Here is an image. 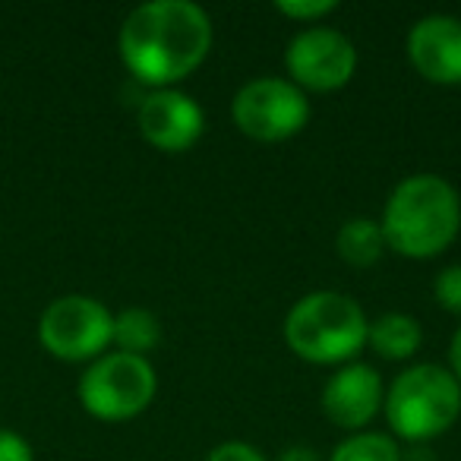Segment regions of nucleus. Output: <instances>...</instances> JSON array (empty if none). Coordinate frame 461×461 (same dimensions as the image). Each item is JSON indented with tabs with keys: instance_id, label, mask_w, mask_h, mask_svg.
<instances>
[{
	"instance_id": "7",
	"label": "nucleus",
	"mask_w": 461,
	"mask_h": 461,
	"mask_svg": "<svg viewBox=\"0 0 461 461\" xmlns=\"http://www.w3.org/2000/svg\"><path fill=\"white\" fill-rule=\"evenodd\" d=\"M114 339V316L102 301L86 294H64L45 307L39 320V341L58 360H95Z\"/></svg>"
},
{
	"instance_id": "21",
	"label": "nucleus",
	"mask_w": 461,
	"mask_h": 461,
	"mask_svg": "<svg viewBox=\"0 0 461 461\" xmlns=\"http://www.w3.org/2000/svg\"><path fill=\"white\" fill-rule=\"evenodd\" d=\"M448 373L455 376V383L461 385V326L455 329V335H452V345H448Z\"/></svg>"
},
{
	"instance_id": "18",
	"label": "nucleus",
	"mask_w": 461,
	"mask_h": 461,
	"mask_svg": "<svg viewBox=\"0 0 461 461\" xmlns=\"http://www.w3.org/2000/svg\"><path fill=\"white\" fill-rule=\"evenodd\" d=\"M205 461H266L263 452L259 448H253L250 442H221V446H215L209 455H205Z\"/></svg>"
},
{
	"instance_id": "1",
	"label": "nucleus",
	"mask_w": 461,
	"mask_h": 461,
	"mask_svg": "<svg viewBox=\"0 0 461 461\" xmlns=\"http://www.w3.org/2000/svg\"><path fill=\"white\" fill-rule=\"evenodd\" d=\"M117 48L133 79L174 89L209 58L212 20L193 0H149L123 20Z\"/></svg>"
},
{
	"instance_id": "2",
	"label": "nucleus",
	"mask_w": 461,
	"mask_h": 461,
	"mask_svg": "<svg viewBox=\"0 0 461 461\" xmlns=\"http://www.w3.org/2000/svg\"><path fill=\"white\" fill-rule=\"evenodd\" d=\"M379 228L398 257H436L461 230L458 190L439 174H411L389 193Z\"/></svg>"
},
{
	"instance_id": "22",
	"label": "nucleus",
	"mask_w": 461,
	"mask_h": 461,
	"mask_svg": "<svg viewBox=\"0 0 461 461\" xmlns=\"http://www.w3.org/2000/svg\"><path fill=\"white\" fill-rule=\"evenodd\" d=\"M402 461H436V455L427 446H411L408 452H402Z\"/></svg>"
},
{
	"instance_id": "13",
	"label": "nucleus",
	"mask_w": 461,
	"mask_h": 461,
	"mask_svg": "<svg viewBox=\"0 0 461 461\" xmlns=\"http://www.w3.org/2000/svg\"><path fill=\"white\" fill-rule=\"evenodd\" d=\"M335 250L345 263L357 266H373L385 250V238L379 221L373 218H348L345 224L339 228V238H335Z\"/></svg>"
},
{
	"instance_id": "14",
	"label": "nucleus",
	"mask_w": 461,
	"mask_h": 461,
	"mask_svg": "<svg viewBox=\"0 0 461 461\" xmlns=\"http://www.w3.org/2000/svg\"><path fill=\"white\" fill-rule=\"evenodd\" d=\"M117 351L136 354V357H146L149 351H155L161 341V322L152 310L142 307H127L114 316V339Z\"/></svg>"
},
{
	"instance_id": "4",
	"label": "nucleus",
	"mask_w": 461,
	"mask_h": 461,
	"mask_svg": "<svg viewBox=\"0 0 461 461\" xmlns=\"http://www.w3.org/2000/svg\"><path fill=\"white\" fill-rule=\"evenodd\" d=\"M385 417L398 439L427 446L461 417V385L439 364H414L385 392Z\"/></svg>"
},
{
	"instance_id": "17",
	"label": "nucleus",
	"mask_w": 461,
	"mask_h": 461,
	"mask_svg": "<svg viewBox=\"0 0 461 461\" xmlns=\"http://www.w3.org/2000/svg\"><path fill=\"white\" fill-rule=\"evenodd\" d=\"M433 294L448 313L461 316V266H446V269L436 276Z\"/></svg>"
},
{
	"instance_id": "16",
	"label": "nucleus",
	"mask_w": 461,
	"mask_h": 461,
	"mask_svg": "<svg viewBox=\"0 0 461 461\" xmlns=\"http://www.w3.org/2000/svg\"><path fill=\"white\" fill-rule=\"evenodd\" d=\"M276 10L294 23H316V20H322V16L335 14L339 4H335V0H278Z\"/></svg>"
},
{
	"instance_id": "6",
	"label": "nucleus",
	"mask_w": 461,
	"mask_h": 461,
	"mask_svg": "<svg viewBox=\"0 0 461 461\" xmlns=\"http://www.w3.org/2000/svg\"><path fill=\"white\" fill-rule=\"evenodd\" d=\"M230 117L244 136L257 142H285L297 136L310 121V98L291 79L259 77L238 89Z\"/></svg>"
},
{
	"instance_id": "19",
	"label": "nucleus",
	"mask_w": 461,
	"mask_h": 461,
	"mask_svg": "<svg viewBox=\"0 0 461 461\" xmlns=\"http://www.w3.org/2000/svg\"><path fill=\"white\" fill-rule=\"evenodd\" d=\"M0 461H32V446L14 429H0Z\"/></svg>"
},
{
	"instance_id": "20",
	"label": "nucleus",
	"mask_w": 461,
	"mask_h": 461,
	"mask_svg": "<svg viewBox=\"0 0 461 461\" xmlns=\"http://www.w3.org/2000/svg\"><path fill=\"white\" fill-rule=\"evenodd\" d=\"M276 461H326V458L310 446H288Z\"/></svg>"
},
{
	"instance_id": "12",
	"label": "nucleus",
	"mask_w": 461,
	"mask_h": 461,
	"mask_svg": "<svg viewBox=\"0 0 461 461\" xmlns=\"http://www.w3.org/2000/svg\"><path fill=\"white\" fill-rule=\"evenodd\" d=\"M366 345L385 360H408L420 351L423 329H420V322L408 313H383L379 320L370 322Z\"/></svg>"
},
{
	"instance_id": "10",
	"label": "nucleus",
	"mask_w": 461,
	"mask_h": 461,
	"mask_svg": "<svg viewBox=\"0 0 461 461\" xmlns=\"http://www.w3.org/2000/svg\"><path fill=\"white\" fill-rule=\"evenodd\" d=\"M408 60L427 83L461 86V20L433 14L423 16L408 32Z\"/></svg>"
},
{
	"instance_id": "8",
	"label": "nucleus",
	"mask_w": 461,
	"mask_h": 461,
	"mask_svg": "<svg viewBox=\"0 0 461 461\" xmlns=\"http://www.w3.org/2000/svg\"><path fill=\"white\" fill-rule=\"evenodd\" d=\"M285 67L297 89L335 92L351 83L354 70H357V48L339 29L310 26L288 41Z\"/></svg>"
},
{
	"instance_id": "11",
	"label": "nucleus",
	"mask_w": 461,
	"mask_h": 461,
	"mask_svg": "<svg viewBox=\"0 0 461 461\" xmlns=\"http://www.w3.org/2000/svg\"><path fill=\"white\" fill-rule=\"evenodd\" d=\"M383 402H385L383 376L370 364H360V360L339 366L329 376L326 389H322V411L341 429L366 427L376 417V411L383 408Z\"/></svg>"
},
{
	"instance_id": "5",
	"label": "nucleus",
	"mask_w": 461,
	"mask_h": 461,
	"mask_svg": "<svg viewBox=\"0 0 461 461\" xmlns=\"http://www.w3.org/2000/svg\"><path fill=\"white\" fill-rule=\"evenodd\" d=\"M158 376L146 357L136 354H102L79 376V404L92 417L108 423L133 420L152 404Z\"/></svg>"
},
{
	"instance_id": "9",
	"label": "nucleus",
	"mask_w": 461,
	"mask_h": 461,
	"mask_svg": "<svg viewBox=\"0 0 461 461\" xmlns=\"http://www.w3.org/2000/svg\"><path fill=\"white\" fill-rule=\"evenodd\" d=\"M136 123L149 146L161 152H186L199 142L205 130V114L199 102L177 89H152L140 102Z\"/></svg>"
},
{
	"instance_id": "15",
	"label": "nucleus",
	"mask_w": 461,
	"mask_h": 461,
	"mask_svg": "<svg viewBox=\"0 0 461 461\" xmlns=\"http://www.w3.org/2000/svg\"><path fill=\"white\" fill-rule=\"evenodd\" d=\"M329 461H402V448L389 433H351L332 448Z\"/></svg>"
},
{
	"instance_id": "3",
	"label": "nucleus",
	"mask_w": 461,
	"mask_h": 461,
	"mask_svg": "<svg viewBox=\"0 0 461 461\" xmlns=\"http://www.w3.org/2000/svg\"><path fill=\"white\" fill-rule=\"evenodd\" d=\"M370 320L354 297L310 291L285 316V341L307 364L345 366L366 345Z\"/></svg>"
}]
</instances>
